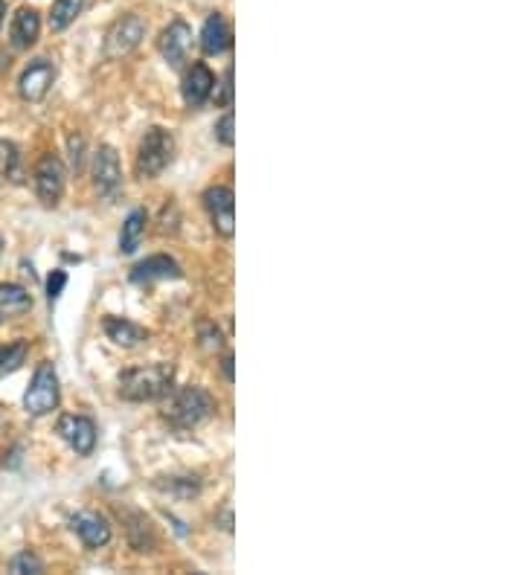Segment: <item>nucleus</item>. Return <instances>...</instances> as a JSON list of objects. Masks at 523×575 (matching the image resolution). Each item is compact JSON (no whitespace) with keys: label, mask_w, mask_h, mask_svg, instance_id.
Masks as SVG:
<instances>
[{"label":"nucleus","mask_w":523,"mask_h":575,"mask_svg":"<svg viewBox=\"0 0 523 575\" xmlns=\"http://www.w3.org/2000/svg\"><path fill=\"white\" fill-rule=\"evenodd\" d=\"M216 413V398L204 387H169L166 395H160V416L178 430H192L201 422H207Z\"/></svg>","instance_id":"f257e3e1"},{"label":"nucleus","mask_w":523,"mask_h":575,"mask_svg":"<svg viewBox=\"0 0 523 575\" xmlns=\"http://www.w3.org/2000/svg\"><path fill=\"white\" fill-rule=\"evenodd\" d=\"M175 381V366L172 364H149L125 369L120 375V395L125 401L143 404V401H157L160 395Z\"/></svg>","instance_id":"f03ea898"},{"label":"nucleus","mask_w":523,"mask_h":575,"mask_svg":"<svg viewBox=\"0 0 523 575\" xmlns=\"http://www.w3.org/2000/svg\"><path fill=\"white\" fill-rule=\"evenodd\" d=\"M175 160V137L172 131L160 128V125H152L146 128L143 140H140V149H137V178L149 181V178H157L169 163Z\"/></svg>","instance_id":"7ed1b4c3"},{"label":"nucleus","mask_w":523,"mask_h":575,"mask_svg":"<svg viewBox=\"0 0 523 575\" xmlns=\"http://www.w3.org/2000/svg\"><path fill=\"white\" fill-rule=\"evenodd\" d=\"M56 407H59V375L50 361H44V364H38L30 387L24 393V410L35 419H41V416L53 413Z\"/></svg>","instance_id":"20e7f679"},{"label":"nucleus","mask_w":523,"mask_h":575,"mask_svg":"<svg viewBox=\"0 0 523 575\" xmlns=\"http://www.w3.org/2000/svg\"><path fill=\"white\" fill-rule=\"evenodd\" d=\"M146 38V21L140 15H123L120 21H114V27L105 35V59H123L134 47H140V41Z\"/></svg>","instance_id":"39448f33"},{"label":"nucleus","mask_w":523,"mask_h":575,"mask_svg":"<svg viewBox=\"0 0 523 575\" xmlns=\"http://www.w3.org/2000/svg\"><path fill=\"white\" fill-rule=\"evenodd\" d=\"M64 183H67V169H64L59 154H44L35 166V192L47 207H56L64 195Z\"/></svg>","instance_id":"423d86ee"},{"label":"nucleus","mask_w":523,"mask_h":575,"mask_svg":"<svg viewBox=\"0 0 523 575\" xmlns=\"http://www.w3.org/2000/svg\"><path fill=\"white\" fill-rule=\"evenodd\" d=\"M204 207L210 212L213 230L224 239H233L236 233V201L230 186H210L204 192Z\"/></svg>","instance_id":"0eeeda50"},{"label":"nucleus","mask_w":523,"mask_h":575,"mask_svg":"<svg viewBox=\"0 0 523 575\" xmlns=\"http://www.w3.org/2000/svg\"><path fill=\"white\" fill-rule=\"evenodd\" d=\"M93 186L102 198H114L123 186V169H120V154L111 146H99L93 154Z\"/></svg>","instance_id":"6e6552de"},{"label":"nucleus","mask_w":523,"mask_h":575,"mask_svg":"<svg viewBox=\"0 0 523 575\" xmlns=\"http://www.w3.org/2000/svg\"><path fill=\"white\" fill-rule=\"evenodd\" d=\"M56 433L76 451V456H91L93 448H96V424L88 416L67 413L56 424Z\"/></svg>","instance_id":"1a4fd4ad"},{"label":"nucleus","mask_w":523,"mask_h":575,"mask_svg":"<svg viewBox=\"0 0 523 575\" xmlns=\"http://www.w3.org/2000/svg\"><path fill=\"white\" fill-rule=\"evenodd\" d=\"M53 82H56V67H53V61L35 59L30 61V67L21 73L18 93H21V99H27V102H41V99L50 93Z\"/></svg>","instance_id":"9d476101"},{"label":"nucleus","mask_w":523,"mask_h":575,"mask_svg":"<svg viewBox=\"0 0 523 575\" xmlns=\"http://www.w3.org/2000/svg\"><path fill=\"white\" fill-rule=\"evenodd\" d=\"M157 50H160V56L169 61L172 67H181L186 56H189V50H192V30H189V24L181 21V18H175L166 30L160 32Z\"/></svg>","instance_id":"9b49d317"},{"label":"nucleus","mask_w":523,"mask_h":575,"mask_svg":"<svg viewBox=\"0 0 523 575\" xmlns=\"http://www.w3.org/2000/svg\"><path fill=\"white\" fill-rule=\"evenodd\" d=\"M216 91V76L213 70L204 64V61H195L189 70L184 73V82H181V93H184V102L189 108H201L210 96Z\"/></svg>","instance_id":"f8f14e48"},{"label":"nucleus","mask_w":523,"mask_h":575,"mask_svg":"<svg viewBox=\"0 0 523 575\" xmlns=\"http://www.w3.org/2000/svg\"><path fill=\"white\" fill-rule=\"evenodd\" d=\"M70 532L88 549H99L111 541V523L99 512H76L70 517Z\"/></svg>","instance_id":"ddd939ff"},{"label":"nucleus","mask_w":523,"mask_h":575,"mask_svg":"<svg viewBox=\"0 0 523 575\" xmlns=\"http://www.w3.org/2000/svg\"><path fill=\"white\" fill-rule=\"evenodd\" d=\"M181 276H184V271H181V265H178L172 256L157 253V256L143 259L140 265H134V271H131V282H134V285H152V282H163V279H181Z\"/></svg>","instance_id":"4468645a"},{"label":"nucleus","mask_w":523,"mask_h":575,"mask_svg":"<svg viewBox=\"0 0 523 575\" xmlns=\"http://www.w3.org/2000/svg\"><path fill=\"white\" fill-rule=\"evenodd\" d=\"M38 35H41V18H38V12L30 9V6L18 9L15 18H12V27H9L12 47H15V50H30L32 44L38 41Z\"/></svg>","instance_id":"2eb2a0df"},{"label":"nucleus","mask_w":523,"mask_h":575,"mask_svg":"<svg viewBox=\"0 0 523 575\" xmlns=\"http://www.w3.org/2000/svg\"><path fill=\"white\" fill-rule=\"evenodd\" d=\"M102 329H105L108 340H111L114 346H123V349H134V346H140V343L149 340V332H146L143 326L125 320V317H105V320H102Z\"/></svg>","instance_id":"dca6fc26"},{"label":"nucleus","mask_w":523,"mask_h":575,"mask_svg":"<svg viewBox=\"0 0 523 575\" xmlns=\"http://www.w3.org/2000/svg\"><path fill=\"white\" fill-rule=\"evenodd\" d=\"M230 44H233V32L227 27L224 15L213 12V15L204 21V27H201V47H204V53H207V56H221Z\"/></svg>","instance_id":"f3484780"},{"label":"nucleus","mask_w":523,"mask_h":575,"mask_svg":"<svg viewBox=\"0 0 523 575\" xmlns=\"http://www.w3.org/2000/svg\"><path fill=\"white\" fill-rule=\"evenodd\" d=\"M146 224H149L146 210L128 212V218L123 221V233H120V253H123V256H131V253L140 247V239H143V233H146Z\"/></svg>","instance_id":"a211bd4d"},{"label":"nucleus","mask_w":523,"mask_h":575,"mask_svg":"<svg viewBox=\"0 0 523 575\" xmlns=\"http://www.w3.org/2000/svg\"><path fill=\"white\" fill-rule=\"evenodd\" d=\"M154 488L175 500H189V497L201 494V480L198 477H160V480H154Z\"/></svg>","instance_id":"6ab92c4d"},{"label":"nucleus","mask_w":523,"mask_h":575,"mask_svg":"<svg viewBox=\"0 0 523 575\" xmlns=\"http://www.w3.org/2000/svg\"><path fill=\"white\" fill-rule=\"evenodd\" d=\"M32 308V297L27 294V288L15 285V282H6L0 285V311L3 314H24Z\"/></svg>","instance_id":"aec40b11"},{"label":"nucleus","mask_w":523,"mask_h":575,"mask_svg":"<svg viewBox=\"0 0 523 575\" xmlns=\"http://www.w3.org/2000/svg\"><path fill=\"white\" fill-rule=\"evenodd\" d=\"M85 9V0H53V9H50V30L62 32L67 30Z\"/></svg>","instance_id":"412c9836"},{"label":"nucleus","mask_w":523,"mask_h":575,"mask_svg":"<svg viewBox=\"0 0 523 575\" xmlns=\"http://www.w3.org/2000/svg\"><path fill=\"white\" fill-rule=\"evenodd\" d=\"M30 355V340H18V343H9V346H0V378L12 375L18 366L27 361Z\"/></svg>","instance_id":"4be33fe9"},{"label":"nucleus","mask_w":523,"mask_h":575,"mask_svg":"<svg viewBox=\"0 0 523 575\" xmlns=\"http://www.w3.org/2000/svg\"><path fill=\"white\" fill-rule=\"evenodd\" d=\"M9 570L18 575L24 573H44V564H41V558H35L32 552H21V555H15L12 561H9Z\"/></svg>","instance_id":"5701e85b"},{"label":"nucleus","mask_w":523,"mask_h":575,"mask_svg":"<svg viewBox=\"0 0 523 575\" xmlns=\"http://www.w3.org/2000/svg\"><path fill=\"white\" fill-rule=\"evenodd\" d=\"M198 337H201V346L204 349H221L224 346V337H221V332L216 329V323H201L198 326Z\"/></svg>","instance_id":"b1692460"},{"label":"nucleus","mask_w":523,"mask_h":575,"mask_svg":"<svg viewBox=\"0 0 523 575\" xmlns=\"http://www.w3.org/2000/svg\"><path fill=\"white\" fill-rule=\"evenodd\" d=\"M64 285H67V273H64L62 268H56V271L47 276V303L53 305L62 297Z\"/></svg>","instance_id":"393cba45"},{"label":"nucleus","mask_w":523,"mask_h":575,"mask_svg":"<svg viewBox=\"0 0 523 575\" xmlns=\"http://www.w3.org/2000/svg\"><path fill=\"white\" fill-rule=\"evenodd\" d=\"M216 137H218V143H221V146H227V149L236 143V134H233V111H227V114L216 122Z\"/></svg>","instance_id":"a878e982"},{"label":"nucleus","mask_w":523,"mask_h":575,"mask_svg":"<svg viewBox=\"0 0 523 575\" xmlns=\"http://www.w3.org/2000/svg\"><path fill=\"white\" fill-rule=\"evenodd\" d=\"M67 146H70V163H73V169H79V163H82V152H85V140H82L79 134H73V137L67 140Z\"/></svg>","instance_id":"bb28decb"},{"label":"nucleus","mask_w":523,"mask_h":575,"mask_svg":"<svg viewBox=\"0 0 523 575\" xmlns=\"http://www.w3.org/2000/svg\"><path fill=\"white\" fill-rule=\"evenodd\" d=\"M221 105L230 108L233 105V67L224 73V93H221Z\"/></svg>","instance_id":"cd10ccee"},{"label":"nucleus","mask_w":523,"mask_h":575,"mask_svg":"<svg viewBox=\"0 0 523 575\" xmlns=\"http://www.w3.org/2000/svg\"><path fill=\"white\" fill-rule=\"evenodd\" d=\"M224 378H227V381L236 378V375H233V355H224Z\"/></svg>","instance_id":"c85d7f7f"},{"label":"nucleus","mask_w":523,"mask_h":575,"mask_svg":"<svg viewBox=\"0 0 523 575\" xmlns=\"http://www.w3.org/2000/svg\"><path fill=\"white\" fill-rule=\"evenodd\" d=\"M3 15H6V3L0 0V24H3Z\"/></svg>","instance_id":"c756f323"},{"label":"nucleus","mask_w":523,"mask_h":575,"mask_svg":"<svg viewBox=\"0 0 523 575\" xmlns=\"http://www.w3.org/2000/svg\"><path fill=\"white\" fill-rule=\"evenodd\" d=\"M0 247H3V239H0Z\"/></svg>","instance_id":"7c9ffc66"}]
</instances>
